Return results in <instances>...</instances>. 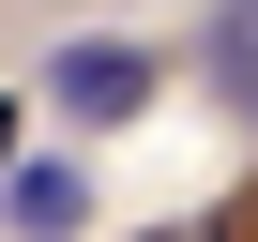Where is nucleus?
Returning <instances> with one entry per match:
<instances>
[{
  "label": "nucleus",
  "mask_w": 258,
  "mask_h": 242,
  "mask_svg": "<svg viewBox=\"0 0 258 242\" xmlns=\"http://www.w3.org/2000/svg\"><path fill=\"white\" fill-rule=\"evenodd\" d=\"M46 106L76 121V137L137 121V106H152V46H61V61H46Z\"/></svg>",
  "instance_id": "nucleus-1"
},
{
  "label": "nucleus",
  "mask_w": 258,
  "mask_h": 242,
  "mask_svg": "<svg viewBox=\"0 0 258 242\" xmlns=\"http://www.w3.org/2000/svg\"><path fill=\"white\" fill-rule=\"evenodd\" d=\"M0 212H16V242H76L91 227V167H0Z\"/></svg>",
  "instance_id": "nucleus-2"
},
{
  "label": "nucleus",
  "mask_w": 258,
  "mask_h": 242,
  "mask_svg": "<svg viewBox=\"0 0 258 242\" xmlns=\"http://www.w3.org/2000/svg\"><path fill=\"white\" fill-rule=\"evenodd\" d=\"M0 167H16V106H0Z\"/></svg>",
  "instance_id": "nucleus-5"
},
{
  "label": "nucleus",
  "mask_w": 258,
  "mask_h": 242,
  "mask_svg": "<svg viewBox=\"0 0 258 242\" xmlns=\"http://www.w3.org/2000/svg\"><path fill=\"white\" fill-rule=\"evenodd\" d=\"M152 242H243V227H228V212H182V227H152Z\"/></svg>",
  "instance_id": "nucleus-4"
},
{
  "label": "nucleus",
  "mask_w": 258,
  "mask_h": 242,
  "mask_svg": "<svg viewBox=\"0 0 258 242\" xmlns=\"http://www.w3.org/2000/svg\"><path fill=\"white\" fill-rule=\"evenodd\" d=\"M213 76H228V106L258 121V16H228V31H213Z\"/></svg>",
  "instance_id": "nucleus-3"
}]
</instances>
